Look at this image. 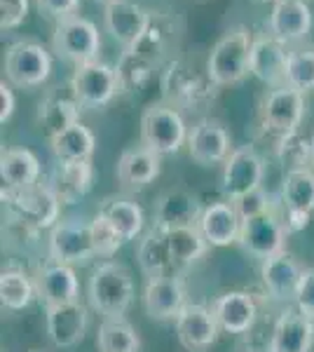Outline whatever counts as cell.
<instances>
[{"instance_id":"33","label":"cell","mask_w":314,"mask_h":352,"mask_svg":"<svg viewBox=\"0 0 314 352\" xmlns=\"http://www.w3.org/2000/svg\"><path fill=\"white\" fill-rule=\"evenodd\" d=\"M96 214H101L104 219L111 221L115 226V230L124 237V242L136 240L146 223L144 209L136 202L127 200V197H106Z\"/></svg>"},{"instance_id":"16","label":"cell","mask_w":314,"mask_h":352,"mask_svg":"<svg viewBox=\"0 0 314 352\" xmlns=\"http://www.w3.org/2000/svg\"><path fill=\"white\" fill-rule=\"evenodd\" d=\"M305 265L300 263L293 254L282 252L277 256L262 261L260 265V280L265 292L270 294V298L279 300V303H295L298 289L305 275Z\"/></svg>"},{"instance_id":"17","label":"cell","mask_w":314,"mask_h":352,"mask_svg":"<svg viewBox=\"0 0 314 352\" xmlns=\"http://www.w3.org/2000/svg\"><path fill=\"white\" fill-rule=\"evenodd\" d=\"M204 207L186 188H169L155 200L153 207V228L157 230H171L183 228V226H197L202 217Z\"/></svg>"},{"instance_id":"9","label":"cell","mask_w":314,"mask_h":352,"mask_svg":"<svg viewBox=\"0 0 314 352\" xmlns=\"http://www.w3.org/2000/svg\"><path fill=\"white\" fill-rule=\"evenodd\" d=\"M47 252H49V261H56V263H66V265L87 263L89 258L96 256L92 221H85V219L59 221L49 230Z\"/></svg>"},{"instance_id":"10","label":"cell","mask_w":314,"mask_h":352,"mask_svg":"<svg viewBox=\"0 0 314 352\" xmlns=\"http://www.w3.org/2000/svg\"><path fill=\"white\" fill-rule=\"evenodd\" d=\"M68 85L82 109H104L117 94H122L117 71L99 59L92 64L78 66Z\"/></svg>"},{"instance_id":"40","label":"cell","mask_w":314,"mask_h":352,"mask_svg":"<svg viewBox=\"0 0 314 352\" xmlns=\"http://www.w3.org/2000/svg\"><path fill=\"white\" fill-rule=\"evenodd\" d=\"M287 87L298 92L314 89V50H291L287 61Z\"/></svg>"},{"instance_id":"12","label":"cell","mask_w":314,"mask_h":352,"mask_svg":"<svg viewBox=\"0 0 314 352\" xmlns=\"http://www.w3.org/2000/svg\"><path fill=\"white\" fill-rule=\"evenodd\" d=\"M305 116V94L293 87L270 89L260 104V124L277 139L298 132Z\"/></svg>"},{"instance_id":"44","label":"cell","mask_w":314,"mask_h":352,"mask_svg":"<svg viewBox=\"0 0 314 352\" xmlns=\"http://www.w3.org/2000/svg\"><path fill=\"white\" fill-rule=\"evenodd\" d=\"M40 14H45L52 21H66L71 16H78L80 10V0H36Z\"/></svg>"},{"instance_id":"50","label":"cell","mask_w":314,"mask_h":352,"mask_svg":"<svg viewBox=\"0 0 314 352\" xmlns=\"http://www.w3.org/2000/svg\"><path fill=\"white\" fill-rule=\"evenodd\" d=\"M33 352H38V350H33Z\"/></svg>"},{"instance_id":"30","label":"cell","mask_w":314,"mask_h":352,"mask_svg":"<svg viewBox=\"0 0 314 352\" xmlns=\"http://www.w3.org/2000/svg\"><path fill=\"white\" fill-rule=\"evenodd\" d=\"M0 179L3 188H31L40 179V160L28 148H3L0 155Z\"/></svg>"},{"instance_id":"18","label":"cell","mask_w":314,"mask_h":352,"mask_svg":"<svg viewBox=\"0 0 314 352\" xmlns=\"http://www.w3.org/2000/svg\"><path fill=\"white\" fill-rule=\"evenodd\" d=\"M33 282H36L38 300L45 308L76 303L78 300L80 285H78V275H76V270H73V265L47 261V263L40 265L36 270Z\"/></svg>"},{"instance_id":"47","label":"cell","mask_w":314,"mask_h":352,"mask_svg":"<svg viewBox=\"0 0 314 352\" xmlns=\"http://www.w3.org/2000/svg\"><path fill=\"white\" fill-rule=\"evenodd\" d=\"M96 3H101V5H104V8H108V5L117 3V0H96Z\"/></svg>"},{"instance_id":"46","label":"cell","mask_w":314,"mask_h":352,"mask_svg":"<svg viewBox=\"0 0 314 352\" xmlns=\"http://www.w3.org/2000/svg\"><path fill=\"white\" fill-rule=\"evenodd\" d=\"M14 106H16V99L12 92V85L5 82V78H3V82H0V122L3 124L12 118Z\"/></svg>"},{"instance_id":"41","label":"cell","mask_w":314,"mask_h":352,"mask_svg":"<svg viewBox=\"0 0 314 352\" xmlns=\"http://www.w3.org/2000/svg\"><path fill=\"white\" fill-rule=\"evenodd\" d=\"M92 237H94L96 256H104V258L115 256L117 249L124 244V237L115 230V226L101 217V214H96L92 219Z\"/></svg>"},{"instance_id":"11","label":"cell","mask_w":314,"mask_h":352,"mask_svg":"<svg viewBox=\"0 0 314 352\" xmlns=\"http://www.w3.org/2000/svg\"><path fill=\"white\" fill-rule=\"evenodd\" d=\"M287 228L282 223V217L277 209L258 217L242 221V232H239V247L254 258L267 261L277 254L287 252Z\"/></svg>"},{"instance_id":"15","label":"cell","mask_w":314,"mask_h":352,"mask_svg":"<svg viewBox=\"0 0 314 352\" xmlns=\"http://www.w3.org/2000/svg\"><path fill=\"white\" fill-rule=\"evenodd\" d=\"M188 305L186 282L179 275L150 277L144 289V310L155 322H176Z\"/></svg>"},{"instance_id":"22","label":"cell","mask_w":314,"mask_h":352,"mask_svg":"<svg viewBox=\"0 0 314 352\" xmlns=\"http://www.w3.org/2000/svg\"><path fill=\"white\" fill-rule=\"evenodd\" d=\"M287 61L289 50L270 33H262L251 47V76H256L267 87H287Z\"/></svg>"},{"instance_id":"38","label":"cell","mask_w":314,"mask_h":352,"mask_svg":"<svg viewBox=\"0 0 314 352\" xmlns=\"http://www.w3.org/2000/svg\"><path fill=\"white\" fill-rule=\"evenodd\" d=\"M115 71H117V80H120L122 94H129V92H139L141 87H146V82L150 80L155 66L136 52H122Z\"/></svg>"},{"instance_id":"20","label":"cell","mask_w":314,"mask_h":352,"mask_svg":"<svg viewBox=\"0 0 314 352\" xmlns=\"http://www.w3.org/2000/svg\"><path fill=\"white\" fill-rule=\"evenodd\" d=\"M312 31V10L305 0H277L267 19V33L282 45L302 43Z\"/></svg>"},{"instance_id":"48","label":"cell","mask_w":314,"mask_h":352,"mask_svg":"<svg viewBox=\"0 0 314 352\" xmlns=\"http://www.w3.org/2000/svg\"><path fill=\"white\" fill-rule=\"evenodd\" d=\"M312 164H314V134H312Z\"/></svg>"},{"instance_id":"42","label":"cell","mask_w":314,"mask_h":352,"mask_svg":"<svg viewBox=\"0 0 314 352\" xmlns=\"http://www.w3.org/2000/svg\"><path fill=\"white\" fill-rule=\"evenodd\" d=\"M232 204H235V209H237V214H239V219H242V221L277 209V204L272 202V197L267 195V192L262 190V188L249 192V195H244L242 200H237V202H232Z\"/></svg>"},{"instance_id":"13","label":"cell","mask_w":314,"mask_h":352,"mask_svg":"<svg viewBox=\"0 0 314 352\" xmlns=\"http://www.w3.org/2000/svg\"><path fill=\"white\" fill-rule=\"evenodd\" d=\"M232 136L225 129V124L214 120V118H202L188 132V153L202 167H214V164H225L230 157Z\"/></svg>"},{"instance_id":"26","label":"cell","mask_w":314,"mask_h":352,"mask_svg":"<svg viewBox=\"0 0 314 352\" xmlns=\"http://www.w3.org/2000/svg\"><path fill=\"white\" fill-rule=\"evenodd\" d=\"M162 155L148 151L146 146H134V148L122 151L115 167L117 184L124 190H144L162 172Z\"/></svg>"},{"instance_id":"35","label":"cell","mask_w":314,"mask_h":352,"mask_svg":"<svg viewBox=\"0 0 314 352\" xmlns=\"http://www.w3.org/2000/svg\"><path fill=\"white\" fill-rule=\"evenodd\" d=\"M282 209L287 212H314V172L310 167L291 169L282 184Z\"/></svg>"},{"instance_id":"39","label":"cell","mask_w":314,"mask_h":352,"mask_svg":"<svg viewBox=\"0 0 314 352\" xmlns=\"http://www.w3.org/2000/svg\"><path fill=\"white\" fill-rule=\"evenodd\" d=\"M275 153L279 162L287 167V172H291V169H305L307 164H312V139L302 136L300 132L287 134L282 139H277Z\"/></svg>"},{"instance_id":"5","label":"cell","mask_w":314,"mask_h":352,"mask_svg":"<svg viewBox=\"0 0 314 352\" xmlns=\"http://www.w3.org/2000/svg\"><path fill=\"white\" fill-rule=\"evenodd\" d=\"M188 132L181 111L167 101L150 104L141 116V146L157 155H176L188 144Z\"/></svg>"},{"instance_id":"43","label":"cell","mask_w":314,"mask_h":352,"mask_svg":"<svg viewBox=\"0 0 314 352\" xmlns=\"http://www.w3.org/2000/svg\"><path fill=\"white\" fill-rule=\"evenodd\" d=\"M28 0H0V28L14 31L26 21L28 16Z\"/></svg>"},{"instance_id":"23","label":"cell","mask_w":314,"mask_h":352,"mask_svg":"<svg viewBox=\"0 0 314 352\" xmlns=\"http://www.w3.org/2000/svg\"><path fill=\"white\" fill-rule=\"evenodd\" d=\"M45 324H47V336L52 340V345H56V348H76L87 333L89 312L80 300L54 305V308H45Z\"/></svg>"},{"instance_id":"36","label":"cell","mask_w":314,"mask_h":352,"mask_svg":"<svg viewBox=\"0 0 314 352\" xmlns=\"http://www.w3.org/2000/svg\"><path fill=\"white\" fill-rule=\"evenodd\" d=\"M99 352H141L139 331L127 320H104L96 333Z\"/></svg>"},{"instance_id":"6","label":"cell","mask_w":314,"mask_h":352,"mask_svg":"<svg viewBox=\"0 0 314 352\" xmlns=\"http://www.w3.org/2000/svg\"><path fill=\"white\" fill-rule=\"evenodd\" d=\"M5 80L19 89H33L47 82L52 73V54L36 41H19L10 45L3 59Z\"/></svg>"},{"instance_id":"34","label":"cell","mask_w":314,"mask_h":352,"mask_svg":"<svg viewBox=\"0 0 314 352\" xmlns=\"http://www.w3.org/2000/svg\"><path fill=\"white\" fill-rule=\"evenodd\" d=\"M169 242V252L174 258L176 272L192 265L195 261H199L207 254L209 242L204 240V235L199 232L197 226H183V228H171L164 230Z\"/></svg>"},{"instance_id":"4","label":"cell","mask_w":314,"mask_h":352,"mask_svg":"<svg viewBox=\"0 0 314 352\" xmlns=\"http://www.w3.org/2000/svg\"><path fill=\"white\" fill-rule=\"evenodd\" d=\"M159 87H162V96L167 104L188 111H202L218 92V85L211 82L209 76H199L195 68L179 59H171L167 64Z\"/></svg>"},{"instance_id":"45","label":"cell","mask_w":314,"mask_h":352,"mask_svg":"<svg viewBox=\"0 0 314 352\" xmlns=\"http://www.w3.org/2000/svg\"><path fill=\"white\" fill-rule=\"evenodd\" d=\"M295 308L314 320V268H307L302 275L298 296H295Z\"/></svg>"},{"instance_id":"37","label":"cell","mask_w":314,"mask_h":352,"mask_svg":"<svg viewBox=\"0 0 314 352\" xmlns=\"http://www.w3.org/2000/svg\"><path fill=\"white\" fill-rule=\"evenodd\" d=\"M38 298L36 282L24 270L8 268L0 275V300L8 310H24Z\"/></svg>"},{"instance_id":"28","label":"cell","mask_w":314,"mask_h":352,"mask_svg":"<svg viewBox=\"0 0 314 352\" xmlns=\"http://www.w3.org/2000/svg\"><path fill=\"white\" fill-rule=\"evenodd\" d=\"M197 228L209 242V247H230L239 242L242 219L232 202H214L204 207Z\"/></svg>"},{"instance_id":"14","label":"cell","mask_w":314,"mask_h":352,"mask_svg":"<svg viewBox=\"0 0 314 352\" xmlns=\"http://www.w3.org/2000/svg\"><path fill=\"white\" fill-rule=\"evenodd\" d=\"M150 16V10L141 8L134 0H117L104 8V26L113 36V41L122 47V52H131L144 38Z\"/></svg>"},{"instance_id":"32","label":"cell","mask_w":314,"mask_h":352,"mask_svg":"<svg viewBox=\"0 0 314 352\" xmlns=\"http://www.w3.org/2000/svg\"><path fill=\"white\" fill-rule=\"evenodd\" d=\"M49 148H52L56 162H87L94 155L96 139L92 129L78 122L64 132L49 136Z\"/></svg>"},{"instance_id":"19","label":"cell","mask_w":314,"mask_h":352,"mask_svg":"<svg viewBox=\"0 0 314 352\" xmlns=\"http://www.w3.org/2000/svg\"><path fill=\"white\" fill-rule=\"evenodd\" d=\"M176 336L179 343L190 352H202L218 340L221 327L211 308L202 303H188L176 317Z\"/></svg>"},{"instance_id":"29","label":"cell","mask_w":314,"mask_h":352,"mask_svg":"<svg viewBox=\"0 0 314 352\" xmlns=\"http://www.w3.org/2000/svg\"><path fill=\"white\" fill-rule=\"evenodd\" d=\"M49 186L56 192L61 204H76L92 190L94 167L92 162H56Z\"/></svg>"},{"instance_id":"25","label":"cell","mask_w":314,"mask_h":352,"mask_svg":"<svg viewBox=\"0 0 314 352\" xmlns=\"http://www.w3.org/2000/svg\"><path fill=\"white\" fill-rule=\"evenodd\" d=\"M216 322L225 333H249L258 320V303L249 292H227L221 294L211 303Z\"/></svg>"},{"instance_id":"1","label":"cell","mask_w":314,"mask_h":352,"mask_svg":"<svg viewBox=\"0 0 314 352\" xmlns=\"http://www.w3.org/2000/svg\"><path fill=\"white\" fill-rule=\"evenodd\" d=\"M89 305L104 315V320H122L134 303V280L127 265L104 261L92 270L87 285Z\"/></svg>"},{"instance_id":"21","label":"cell","mask_w":314,"mask_h":352,"mask_svg":"<svg viewBox=\"0 0 314 352\" xmlns=\"http://www.w3.org/2000/svg\"><path fill=\"white\" fill-rule=\"evenodd\" d=\"M314 345V320L298 308L282 310L272 327L267 352H310Z\"/></svg>"},{"instance_id":"7","label":"cell","mask_w":314,"mask_h":352,"mask_svg":"<svg viewBox=\"0 0 314 352\" xmlns=\"http://www.w3.org/2000/svg\"><path fill=\"white\" fill-rule=\"evenodd\" d=\"M52 52L76 68L92 64L99 59L101 52L99 28L85 16H71L66 21H59L52 33Z\"/></svg>"},{"instance_id":"49","label":"cell","mask_w":314,"mask_h":352,"mask_svg":"<svg viewBox=\"0 0 314 352\" xmlns=\"http://www.w3.org/2000/svg\"><path fill=\"white\" fill-rule=\"evenodd\" d=\"M270 3H277V0H270Z\"/></svg>"},{"instance_id":"8","label":"cell","mask_w":314,"mask_h":352,"mask_svg":"<svg viewBox=\"0 0 314 352\" xmlns=\"http://www.w3.org/2000/svg\"><path fill=\"white\" fill-rule=\"evenodd\" d=\"M262 176H265V160L260 157V153L251 144L239 146L223 164L221 192L227 202H237L260 188Z\"/></svg>"},{"instance_id":"3","label":"cell","mask_w":314,"mask_h":352,"mask_svg":"<svg viewBox=\"0 0 314 352\" xmlns=\"http://www.w3.org/2000/svg\"><path fill=\"white\" fill-rule=\"evenodd\" d=\"M3 202L8 207L10 219L24 226L28 232H38L59 223L61 200L56 197L49 184H36L31 188L10 190L3 188Z\"/></svg>"},{"instance_id":"2","label":"cell","mask_w":314,"mask_h":352,"mask_svg":"<svg viewBox=\"0 0 314 352\" xmlns=\"http://www.w3.org/2000/svg\"><path fill=\"white\" fill-rule=\"evenodd\" d=\"M256 38L247 26H235L223 33L211 47L207 59V76L218 87L237 85L251 73V47Z\"/></svg>"},{"instance_id":"31","label":"cell","mask_w":314,"mask_h":352,"mask_svg":"<svg viewBox=\"0 0 314 352\" xmlns=\"http://www.w3.org/2000/svg\"><path fill=\"white\" fill-rule=\"evenodd\" d=\"M136 258H139V265L148 280H150V277L179 275V272H176V265H174V258H171L169 242H167L164 230H157V228L148 230L139 242Z\"/></svg>"},{"instance_id":"27","label":"cell","mask_w":314,"mask_h":352,"mask_svg":"<svg viewBox=\"0 0 314 352\" xmlns=\"http://www.w3.org/2000/svg\"><path fill=\"white\" fill-rule=\"evenodd\" d=\"M80 101L73 94L71 85L68 87H52L45 99L38 104V122L47 129L49 136L64 132V129L73 127V124L80 122Z\"/></svg>"},{"instance_id":"24","label":"cell","mask_w":314,"mask_h":352,"mask_svg":"<svg viewBox=\"0 0 314 352\" xmlns=\"http://www.w3.org/2000/svg\"><path fill=\"white\" fill-rule=\"evenodd\" d=\"M181 38V26L176 21V16L164 14V12H153L150 24H148L144 38L139 41L131 52L144 56L146 61H150L153 66H159L162 61H167L171 52L176 50Z\"/></svg>"}]
</instances>
